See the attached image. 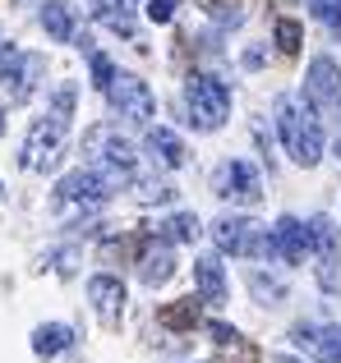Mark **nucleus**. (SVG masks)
<instances>
[{"instance_id": "nucleus-4", "label": "nucleus", "mask_w": 341, "mask_h": 363, "mask_svg": "<svg viewBox=\"0 0 341 363\" xmlns=\"http://www.w3.org/2000/svg\"><path fill=\"white\" fill-rule=\"evenodd\" d=\"M65 138H70V120L46 111L23 138V170H55V161L65 157Z\"/></svg>"}, {"instance_id": "nucleus-24", "label": "nucleus", "mask_w": 341, "mask_h": 363, "mask_svg": "<svg viewBox=\"0 0 341 363\" xmlns=\"http://www.w3.org/2000/svg\"><path fill=\"white\" fill-rule=\"evenodd\" d=\"M277 51L281 55L300 51V23H296V18H277Z\"/></svg>"}, {"instance_id": "nucleus-1", "label": "nucleus", "mask_w": 341, "mask_h": 363, "mask_svg": "<svg viewBox=\"0 0 341 363\" xmlns=\"http://www.w3.org/2000/svg\"><path fill=\"white\" fill-rule=\"evenodd\" d=\"M277 133L296 166H318L323 161V120L314 116V106H305L296 97H281L277 101Z\"/></svg>"}, {"instance_id": "nucleus-2", "label": "nucleus", "mask_w": 341, "mask_h": 363, "mask_svg": "<svg viewBox=\"0 0 341 363\" xmlns=\"http://www.w3.org/2000/svg\"><path fill=\"white\" fill-rule=\"evenodd\" d=\"M185 106H189V124H194V129L212 133L231 116V88H226L222 79H212V74H189Z\"/></svg>"}, {"instance_id": "nucleus-5", "label": "nucleus", "mask_w": 341, "mask_h": 363, "mask_svg": "<svg viewBox=\"0 0 341 363\" xmlns=\"http://www.w3.org/2000/svg\"><path fill=\"white\" fill-rule=\"evenodd\" d=\"M309 248H314V257H318V285H323L328 294H337L341 290V230H337V221L332 216H309Z\"/></svg>"}, {"instance_id": "nucleus-22", "label": "nucleus", "mask_w": 341, "mask_h": 363, "mask_svg": "<svg viewBox=\"0 0 341 363\" xmlns=\"http://www.w3.org/2000/svg\"><path fill=\"white\" fill-rule=\"evenodd\" d=\"M249 290L259 303H281L286 299V281H277V276H263V272H249Z\"/></svg>"}, {"instance_id": "nucleus-28", "label": "nucleus", "mask_w": 341, "mask_h": 363, "mask_svg": "<svg viewBox=\"0 0 341 363\" xmlns=\"http://www.w3.org/2000/svg\"><path fill=\"white\" fill-rule=\"evenodd\" d=\"M148 18L153 23H170L175 18V0H148Z\"/></svg>"}, {"instance_id": "nucleus-7", "label": "nucleus", "mask_w": 341, "mask_h": 363, "mask_svg": "<svg viewBox=\"0 0 341 363\" xmlns=\"http://www.w3.org/2000/svg\"><path fill=\"white\" fill-rule=\"evenodd\" d=\"M107 97H111V106L120 111V120H134V124H148L153 111H157L153 88H148L139 74H116V79L107 83Z\"/></svg>"}, {"instance_id": "nucleus-21", "label": "nucleus", "mask_w": 341, "mask_h": 363, "mask_svg": "<svg viewBox=\"0 0 341 363\" xmlns=\"http://www.w3.org/2000/svg\"><path fill=\"white\" fill-rule=\"evenodd\" d=\"M198 235H203V225H198L194 212H175V216L162 225V240H166V244H194Z\"/></svg>"}, {"instance_id": "nucleus-23", "label": "nucleus", "mask_w": 341, "mask_h": 363, "mask_svg": "<svg viewBox=\"0 0 341 363\" xmlns=\"http://www.w3.org/2000/svg\"><path fill=\"white\" fill-rule=\"evenodd\" d=\"M309 14L341 42V0H309Z\"/></svg>"}, {"instance_id": "nucleus-27", "label": "nucleus", "mask_w": 341, "mask_h": 363, "mask_svg": "<svg viewBox=\"0 0 341 363\" xmlns=\"http://www.w3.org/2000/svg\"><path fill=\"white\" fill-rule=\"evenodd\" d=\"M88 55H92V79H97V88H102V92H107V83L116 79V69H111L107 55H97V51H88Z\"/></svg>"}, {"instance_id": "nucleus-31", "label": "nucleus", "mask_w": 341, "mask_h": 363, "mask_svg": "<svg viewBox=\"0 0 341 363\" xmlns=\"http://www.w3.org/2000/svg\"><path fill=\"white\" fill-rule=\"evenodd\" d=\"M281 363H300V359H286V354H281Z\"/></svg>"}, {"instance_id": "nucleus-6", "label": "nucleus", "mask_w": 341, "mask_h": 363, "mask_svg": "<svg viewBox=\"0 0 341 363\" xmlns=\"http://www.w3.org/2000/svg\"><path fill=\"white\" fill-rule=\"evenodd\" d=\"M212 244L231 257H263L268 253V225L249 221V216H222L212 225Z\"/></svg>"}, {"instance_id": "nucleus-17", "label": "nucleus", "mask_w": 341, "mask_h": 363, "mask_svg": "<svg viewBox=\"0 0 341 363\" xmlns=\"http://www.w3.org/2000/svg\"><path fill=\"white\" fill-rule=\"evenodd\" d=\"M70 345H74V331L65 327V322H42V327L33 331V354L37 359H55V354H65Z\"/></svg>"}, {"instance_id": "nucleus-18", "label": "nucleus", "mask_w": 341, "mask_h": 363, "mask_svg": "<svg viewBox=\"0 0 341 363\" xmlns=\"http://www.w3.org/2000/svg\"><path fill=\"white\" fill-rule=\"evenodd\" d=\"M148 152H153L162 166H185L189 161V152H185V143H180V133H170V129H148Z\"/></svg>"}, {"instance_id": "nucleus-19", "label": "nucleus", "mask_w": 341, "mask_h": 363, "mask_svg": "<svg viewBox=\"0 0 341 363\" xmlns=\"http://www.w3.org/2000/svg\"><path fill=\"white\" fill-rule=\"evenodd\" d=\"M42 28H46V37H55V42H70V37H74L70 0H46V5H42Z\"/></svg>"}, {"instance_id": "nucleus-26", "label": "nucleus", "mask_w": 341, "mask_h": 363, "mask_svg": "<svg viewBox=\"0 0 341 363\" xmlns=\"http://www.w3.org/2000/svg\"><path fill=\"white\" fill-rule=\"evenodd\" d=\"M170 194H175V189L162 184V179H144V184H139V203H166Z\"/></svg>"}, {"instance_id": "nucleus-10", "label": "nucleus", "mask_w": 341, "mask_h": 363, "mask_svg": "<svg viewBox=\"0 0 341 363\" xmlns=\"http://www.w3.org/2000/svg\"><path fill=\"white\" fill-rule=\"evenodd\" d=\"M111 194H116V184H111L97 166L74 170V175H65L60 184H55V198H60V203H88V207H97V203H107Z\"/></svg>"}, {"instance_id": "nucleus-8", "label": "nucleus", "mask_w": 341, "mask_h": 363, "mask_svg": "<svg viewBox=\"0 0 341 363\" xmlns=\"http://www.w3.org/2000/svg\"><path fill=\"white\" fill-rule=\"evenodd\" d=\"M212 189H217V198L244 203V207L263 198V179H259V170H254L249 161H222L217 175H212Z\"/></svg>"}, {"instance_id": "nucleus-3", "label": "nucleus", "mask_w": 341, "mask_h": 363, "mask_svg": "<svg viewBox=\"0 0 341 363\" xmlns=\"http://www.w3.org/2000/svg\"><path fill=\"white\" fill-rule=\"evenodd\" d=\"M305 97H309V106H314L318 120H328V124L341 129V65L332 55H314V60H309Z\"/></svg>"}, {"instance_id": "nucleus-20", "label": "nucleus", "mask_w": 341, "mask_h": 363, "mask_svg": "<svg viewBox=\"0 0 341 363\" xmlns=\"http://www.w3.org/2000/svg\"><path fill=\"white\" fill-rule=\"evenodd\" d=\"M157 318H162V327H170V331H189L203 318V299H175V303H166Z\"/></svg>"}, {"instance_id": "nucleus-9", "label": "nucleus", "mask_w": 341, "mask_h": 363, "mask_svg": "<svg viewBox=\"0 0 341 363\" xmlns=\"http://www.w3.org/2000/svg\"><path fill=\"white\" fill-rule=\"evenodd\" d=\"M42 74V55H28L18 46H0V83L9 88V97L23 101L33 92V79Z\"/></svg>"}, {"instance_id": "nucleus-25", "label": "nucleus", "mask_w": 341, "mask_h": 363, "mask_svg": "<svg viewBox=\"0 0 341 363\" xmlns=\"http://www.w3.org/2000/svg\"><path fill=\"white\" fill-rule=\"evenodd\" d=\"M74 101H79V92H74V83H60V88L51 92V111H55V116H65V120L74 116Z\"/></svg>"}, {"instance_id": "nucleus-11", "label": "nucleus", "mask_w": 341, "mask_h": 363, "mask_svg": "<svg viewBox=\"0 0 341 363\" xmlns=\"http://www.w3.org/2000/svg\"><path fill=\"white\" fill-rule=\"evenodd\" d=\"M309 253V230L305 221H296V216H277V225L268 230V257H281L286 267L305 262Z\"/></svg>"}, {"instance_id": "nucleus-16", "label": "nucleus", "mask_w": 341, "mask_h": 363, "mask_svg": "<svg viewBox=\"0 0 341 363\" xmlns=\"http://www.w3.org/2000/svg\"><path fill=\"white\" fill-rule=\"evenodd\" d=\"M134 9H139V0H92V18L125 37L134 33Z\"/></svg>"}, {"instance_id": "nucleus-12", "label": "nucleus", "mask_w": 341, "mask_h": 363, "mask_svg": "<svg viewBox=\"0 0 341 363\" xmlns=\"http://www.w3.org/2000/svg\"><path fill=\"white\" fill-rule=\"evenodd\" d=\"M291 340H296L305 354H314L318 363H341V322H328V327H305V322H300V327L291 331Z\"/></svg>"}, {"instance_id": "nucleus-15", "label": "nucleus", "mask_w": 341, "mask_h": 363, "mask_svg": "<svg viewBox=\"0 0 341 363\" xmlns=\"http://www.w3.org/2000/svg\"><path fill=\"white\" fill-rule=\"evenodd\" d=\"M194 281H198V299L203 303H222L226 299V272H222V257L203 253L194 262Z\"/></svg>"}, {"instance_id": "nucleus-30", "label": "nucleus", "mask_w": 341, "mask_h": 363, "mask_svg": "<svg viewBox=\"0 0 341 363\" xmlns=\"http://www.w3.org/2000/svg\"><path fill=\"white\" fill-rule=\"evenodd\" d=\"M0 133H5V111H0Z\"/></svg>"}, {"instance_id": "nucleus-13", "label": "nucleus", "mask_w": 341, "mask_h": 363, "mask_svg": "<svg viewBox=\"0 0 341 363\" xmlns=\"http://www.w3.org/2000/svg\"><path fill=\"white\" fill-rule=\"evenodd\" d=\"M88 299L92 308H97L102 322H120V313H125V285H120V276H92L88 281Z\"/></svg>"}, {"instance_id": "nucleus-29", "label": "nucleus", "mask_w": 341, "mask_h": 363, "mask_svg": "<svg viewBox=\"0 0 341 363\" xmlns=\"http://www.w3.org/2000/svg\"><path fill=\"white\" fill-rule=\"evenodd\" d=\"M207 336H212L217 345H235V340H240V331L226 327V322H207Z\"/></svg>"}, {"instance_id": "nucleus-14", "label": "nucleus", "mask_w": 341, "mask_h": 363, "mask_svg": "<svg viewBox=\"0 0 341 363\" xmlns=\"http://www.w3.org/2000/svg\"><path fill=\"white\" fill-rule=\"evenodd\" d=\"M175 276V253H170L166 240H148L144 253H139V281L144 285H166Z\"/></svg>"}]
</instances>
